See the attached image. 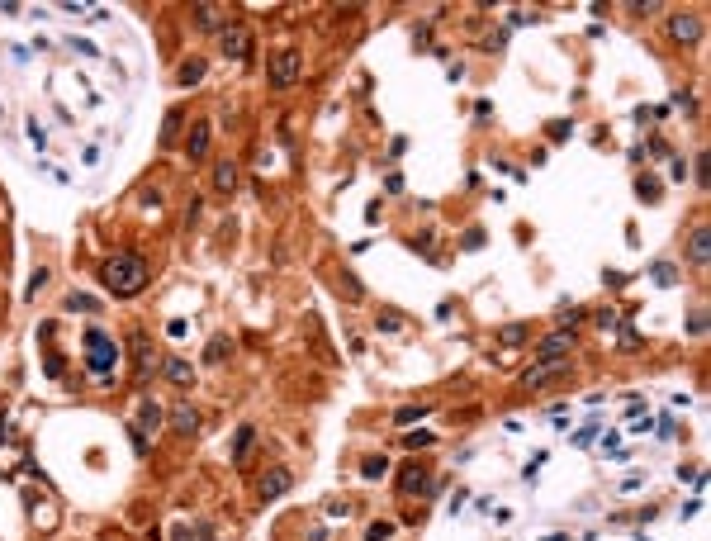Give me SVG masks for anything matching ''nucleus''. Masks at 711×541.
Here are the masks:
<instances>
[{
    "label": "nucleus",
    "mask_w": 711,
    "mask_h": 541,
    "mask_svg": "<svg viewBox=\"0 0 711 541\" xmlns=\"http://www.w3.org/2000/svg\"><path fill=\"white\" fill-rule=\"evenodd\" d=\"M195 24H200V29H228L233 19H228V10H223V5L200 0V5H195Z\"/></svg>",
    "instance_id": "nucleus-11"
},
{
    "label": "nucleus",
    "mask_w": 711,
    "mask_h": 541,
    "mask_svg": "<svg viewBox=\"0 0 711 541\" xmlns=\"http://www.w3.org/2000/svg\"><path fill=\"white\" fill-rule=\"evenodd\" d=\"M384 470H389V461H384V456H370V461L361 465V475H365V479H379Z\"/></svg>",
    "instance_id": "nucleus-25"
},
{
    "label": "nucleus",
    "mask_w": 711,
    "mask_h": 541,
    "mask_svg": "<svg viewBox=\"0 0 711 541\" xmlns=\"http://www.w3.org/2000/svg\"><path fill=\"white\" fill-rule=\"evenodd\" d=\"M521 342H531V328H526V323H507L503 333H498V347H507V351L521 347Z\"/></svg>",
    "instance_id": "nucleus-17"
},
{
    "label": "nucleus",
    "mask_w": 711,
    "mask_h": 541,
    "mask_svg": "<svg viewBox=\"0 0 711 541\" xmlns=\"http://www.w3.org/2000/svg\"><path fill=\"white\" fill-rule=\"evenodd\" d=\"M166 375H171L175 385H195V366H190V361H166Z\"/></svg>",
    "instance_id": "nucleus-20"
},
{
    "label": "nucleus",
    "mask_w": 711,
    "mask_h": 541,
    "mask_svg": "<svg viewBox=\"0 0 711 541\" xmlns=\"http://www.w3.org/2000/svg\"><path fill=\"white\" fill-rule=\"evenodd\" d=\"M635 190L645 195V200H654V195H659V181H649V176H640V181H635Z\"/></svg>",
    "instance_id": "nucleus-30"
},
{
    "label": "nucleus",
    "mask_w": 711,
    "mask_h": 541,
    "mask_svg": "<svg viewBox=\"0 0 711 541\" xmlns=\"http://www.w3.org/2000/svg\"><path fill=\"white\" fill-rule=\"evenodd\" d=\"M569 351H574V333L560 328L555 337H545V342L536 347V361H569Z\"/></svg>",
    "instance_id": "nucleus-10"
},
{
    "label": "nucleus",
    "mask_w": 711,
    "mask_h": 541,
    "mask_svg": "<svg viewBox=\"0 0 711 541\" xmlns=\"http://www.w3.org/2000/svg\"><path fill=\"white\" fill-rule=\"evenodd\" d=\"M408 446H432V432H408Z\"/></svg>",
    "instance_id": "nucleus-35"
},
{
    "label": "nucleus",
    "mask_w": 711,
    "mask_h": 541,
    "mask_svg": "<svg viewBox=\"0 0 711 541\" xmlns=\"http://www.w3.org/2000/svg\"><path fill=\"white\" fill-rule=\"evenodd\" d=\"M228 351H233V342H228V337H214V342H209V351H204V361H214V366H219Z\"/></svg>",
    "instance_id": "nucleus-23"
},
{
    "label": "nucleus",
    "mask_w": 711,
    "mask_h": 541,
    "mask_svg": "<svg viewBox=\"0 0 711 541\" xmlns=\"http://www.w3.org/2000/svg\"><path fill=\"white\" fill-rule=\"evenodd\" d=\"M649 275H654V285H674V280H678V270L669 266V261H654V266H649Z\"/></svg>",
    "instance_id": "nucleus-22"
},
{
    "label": "nucleus",
    "mask_w": 711,
    "mask_h": 541,
    "mask_svg": "<svg viewBox=\"0 0 711 541\" xmlns=\"http://www.w3.org/2000/svg\"><path fill=\"white\" fill-rule=\"evenodd\" d=\"M100 280H105V290H110L114 300H133V295L147 290L152 266H147V256H142V252H114L110 261L100 266Z\"/></svg>",
    "instance_id": "nucleus-1"
},
{
    "label": "nucleus",
    "mask_w": 711,
    "mask_h": 541,
    "mask_svg": "<svg viewBox=\"0 0 711 541\" xmlns=\"http://www.w3.org/2000/svg\"><path fill=\"white\" fill-rule=\"evenodd\" d=\"M128 347H133V380L142 385L152 370H157V347H152V337H147V333H133Z\"/></svg>",
    "instance_id": "nucleus-5"
},
{
    "label": "nucleus",
    "mask_w": 711,
    "mask_h": 541,
    "mask_svg": "<svg viewBox=\"0 0 711 541\" xmlns=\"http://www.w3.org/2000/svg\"><path fill=\"white\" fill-rule=\"evenodd\" d=\"M214 190L219 195L237 190V161H219V166H214Z\"/></svg>",
    "instance_id": "nucleus-15"
},
{
    "label": "nucleus",
    "mask_w": 711,
    "mask_h": 541,
    "mask_svg": "<svg viewBox=\"0 0 711 541\" xmlns=\"http://www.w3.org/2000/svg\"><path fill=\"white\" fill-rule=\"evenodd\" d=\"M688 256H693L697 266H707V256H711V233H707V228H693V242H688Z\"/></svg>",
    "instance_id": "nucleus-16"
},
{
    "label": "nucleus",
    "mask_w": 711,
    "mask_h": 541,
    "mask_svg": "<svg viewBox=\"0 0 711 541\" xmlns=\"http://www.w3.org/2000/svg\"><path fill=\"white\" fill-rule=\"evenodd\" d=\"M219 43H223V57H233V62H247V57H252V29H247V24L219 29Z\"/></svg>",
    "instance_id": "nucleus-4"
},
{
    "label": "nucleus",
    "mask_w": 711,
    "mask_h": 541,
    "mask_svg": "<svg viewBox=\"0 0 711 541\" xmlns=\"http://www.w3.org/2000/svg\"><path fill=\"white\" fill-rule=\"evenodd\" d=\"M565 138H569V124H565V119H555V124H550V143H565Z\"/></svg>",
    "instance_id": "nucleus-32"
},
{
    "label": "nucleus",
    "mask_w": 711,
    "mask_h": 541,
    "mask_svg": "<svg viewBox=\"0 0 711 541\" xmlns=\"http://www.w3.org/2000/svg\"><path fill=\"white\" fill-rule=\"evenodd\" d=\"M394 537V523H370V532H365V541H389Z\"/></svg>",
    "instance_id": "nucleus-27"
},
{
    "label": "nucleus",
    "mask_w": 711,
    "mask_h": 541,
    "mask_svg": "<svg viewBox=\"0 0 711 541\" xmlns=\"http://www.w3.org/2000/svg\"><path fill=\"white\" fill-rule=\"evenodd\" d=\"M252 442H256V428H242V432H237V442H233V461H237V465L247 461V451H252Z\"/></svg>",
    "instance_id": "nucleus-19"
},
{
    "label": "nucleus",
    "mask_w": 711,
    "mask_h": 541,
    "mask_svg": "<svg viewBox=\"0 0 711 541\" xmlns=\"http://www.w3.org/2000/svg\"><path fill=\"white\" fill-rule=\"evenodd\" d=\"M337 290H342L347 300H361V295H365V290H361V280H356L351 270H342V275H337Z\"/></svg>",
    "instance_id": "nucleus-21"
},
{
    "label": "nucleus",
    "mask_w": 711,
    "mask_h": 541,
    "mask_svg": "<svg viewBox=\"0 0 711 541\" xmlns=\"http://www.w3.org/2000/svg\"><path fill=\"white\" fill-rule=\"evenodd\" d=\"M86 366H91V375H100V380H110L114 366H119V342H114L105 328H86Z\"/></svg>",
    "instance_id": "nucleus-2"
},
{
    "label": "nucleus",
    "mask_w": 711,
    "mask_h": 541,
    "mask_svg": "<svg viewBox=\"0 0 711 541\" xmlns=\"http://www.w3.org/2000/svg\"><path fill=\"white\" fill-rule=\"evenodd\" d=\"M626 10H631V15H654V10H664V5L659 0H626Z\"/></svg>",
    "instance_id": "nucleus-28"
},
{
    "label": "nucleus",
    "mask_w": 711,
    "mask_h": 541,
    "mask_svg": "<svg viewBox=\"0 0 711 541\" xmlns=\"http://www.w3.org/2000/svg\"><path fill=\"white\" fill-rule=\"evenodd\" d=\"M105 541H119V537H105Z\"/></svg>",
    "instance_id": "nucleus-37"
},
{
    "label": "nucleus",
    "mask_w": 711,
    "mask_h": 541,
    "mask_svg": "<svg viewBox=\"0 0 711 541\" xmlns=\"http://www.w3.org/2000/svg\"><path fill=\"white\" fill-rule=\"evenodd\" d=\"M688 333H693V337H702V333H707V309H697L693 319H688Z\"/></svg>",
    "instance_id": "nucleus-29"
},
{
    "label": "nucleus",
    "mask_w": 711,
    "mask_h": 541,
    "mask_svg": "<svg viewBox=\"0 0 711 541\" xmlns=\"http://www.w3.org/2000/svg\"><path fill=\"white\" fill-rule=\"evenodd\" d=\"M175 81H180V86H195V81H204V62H200V57H185V62L175 67Z\"/></svg>",
    "instance_id": "nucleus-18"
},
{
    "label": "nucleus",
    "mask_w": 711,
    "mask_h": 541,
    "mask_svg": "<svg viewBox=\"0 0 711 541\" xmlns=\"http://www.w3.org/2000/svg\"><path fill=\"white\" fill-rule=\"evenodd\" d=\"M304 62H299V48H275V57H270V86L275 91H289L294 81H299Z\"/></svg>",
    "instance_id": "nucleus-3"
},
{
    "label": "nucleus",
    "mask_w": 711,
    "mask_h": 541,
    "mask_svg": "<svg viewBox=\"0 0 711 541\" xmlns=\"http://www.w3.org/2000/svg\"><path fill=\"white\" fill-rule=\"evenodd\" d=\"M157 428H161V409L152 399H142L138 404V428H133V451H138V456H147V432H157Z\"/></svg>",
    "instance_id": "nucleus-6"
},
{
    "label": "nucleus",
    "mask_w": 711,
    "mask_h": 541,
    "mask_svg": "<svg viewBox=\"0 0 711 541\" xmlns=\"http://www.w3.org/2000/svg\"><path fill=\"white\" fill-rule=\"evenodd\" d=\"M43 285H47V270L38 266V270H33V280H29V300H38V290H43Z\"/></svg>",
    "instance_id": "nucleus-31"
},
{
    "label": "nucleus",
    "mask_w": 711,
    "mask_h": 541,
    "mask_svg": "<svg viewBox=\"0 0 711 541\" xmlns=\"http://www.w3.org/2000/svg\"><path fill=\"white\" fill-rule=\"evenodd\" d=\"M669 38H674V43H688V48L702 43V15H674L669 19Z\"/></svg>",
    "instance_id": "nucleus-8"
},
{
    "label": "nucleus",
    "mask_w": 711,
    "mask_h": 541,
    "mask_svg": "<svg viewBox=\"0 0 711 541\" xmlns=\"http://www.w3.org/2000/svg\"><path fill=\"white\" fill-rule=\"evenodd\" d=\"M67 309H81V314H95V309H100V300H91V295H67Z\"/></svg>",
    "instance_id": "nucleus-24"
},
{
    "label": "nucleus",
    "mask_w": 711,
    "mask_h": 541,
    "mask_svg": "<svg viewBox=\"0 0 711 541\" xmlns=\"http://www.w3.org/2000/svg\"><path fill=\"white\" fill-rule=\"evenodd\" d=\"M0 442H10V428H5V418H0Z\"/></svg>",
    "instance_id": "nucleus-36"
},
{
    "label": "nucleus",
    "mask_w": 711,
    "mask_h": 541,
    "mask_svg": "<svg viewBox=\"0 0 711 541\" xmlns=\"http://www.w3.org/2000/svg\"><path fill=\"white\" fill-rule=\"evenodd\" d=\"M175 128H180V110L166 114V124H161V143H175Z\"/></svg>",
    "instance_id": "nucleus-26"
},
{
    "label": "nucleus",
    "mask_w": 711,
    "mask_h": 541,
    "mask_svg": "<svg viewBox=\"0 0 711 541\" xmlns=\"http://www.w3.org/2000/svg\"><path fill=\"white\" fill-rule=\"evenodd\" d=\"M166 418H171V432H175V437H195V432H200V414H195L190 404H175Z\"/></svg>",
    "instance_id": "nucleus-12"
},
{
    "label": "nucleus",
    "mask_w": 711,
    "mask_h": 541,
    "mask_svg": "<svg viewBox=\"0 0 711 541\" xmlns=\"http://www.w3.org/2000/svg\"><path fill=\"white\" fill-rule=\"evenodd\" d=\"M465 247H470V252H479V247H484V233H479V228H470V233H465Z\"/></svg>",
    "instance_id": "nucleus-33"
},
{
    "label": "nucleus",
    "mask_w": 711,
    "mask_h": 541,
    "mask_svg": "<svg viewBox=\"0 0 711 541\" xmlns=\"http://www.w3.org/2000/svg\"><path fill=\"white\" fill-rule=\"evenodd\" d=\"M422 414H427L422 404H417V409H398V423H412V418H422Z\"/></svg>",
    "instance_id": "nucleus-34"
},
{
    "label": "nucleus",
    "mask_w": 711,
    "mask_h": 541,
    "mask_svg": "<svg viewBox=\"0 0 711 541\" xmlns=\"http://www.w3.org/2000/svg\"><path fill=\"white\" fill-rule=\"evenodd\" d=\"M289 470L284 465H270L266 475H261V484H256V494H261V503H270V499H280V494H289Z\"/></svg>",
    "instance_id": "nucleus-9"
},
{
    "label": "nucleus",
    "mask_w": 711,
    "mask_h": 541,
    "mask_svg": "<svg viewBox=\"0 0 711 541\" xmlns=\"http://www.w3.org/2000/svg\"><path fill=\"white\" fill-rule=\"evenodd\" d=\"M204 152H209V124H195V128H190V138H185V157L200 161Z\"/></svg>",
    "instance_id": "nucleus-14"
},
{
    "label": "nucleus",
    "mask_w": 711,
    "mask_h": 541,
    "mask_svg": "<svg viewBox=\"0 0 711 541\" xmlns=\"http://www.w3.org/2000/svg\"><path fill=\"white\" fill-rule=\"evenodd\" d=\"M565 370H569V361H541V366H531L526 375H521V385H526V389H536V385L555 380V375H565Z\"/></svg>",
    "instance_id": "nucleus-13"
},
{
    "label": "nucleus",
    "mask_w": 711,
    "mask_h": 541,
    "mask_svg": "<svg viewBox=\"0 0 711 541\" xmlns=\"http://www.w3.org/2000/svg\"><path fill=\"white\" fill-rule=\"evenodd\" d=\"M398 494H437V484H432V475H427V465H403L398 470Z\"/></svg>",
    "instance_id": "nucleus-7"
}]
</instances>
